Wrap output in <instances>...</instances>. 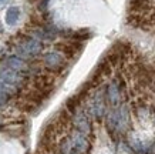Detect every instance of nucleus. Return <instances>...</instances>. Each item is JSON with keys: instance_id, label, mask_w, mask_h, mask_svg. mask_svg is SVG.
Here are the masks:
<instances>
[{"instance_id": "nucleus-1", "label": "nucleus", "mask_w": 155, "mask_h": 154, "mask_svg": "<svg viewBox=\"0 0 155 154\" xmlns=\"http://www.w3.org/2000/svg\"><path fill=\"white\" fill-rule=\"evenodd\" d=\"M41 43L37 40H27L26 43H23L21 46L17 49V54L19 56H24V57H30L34 56L41 51Z\"/></svg>"}, {"instance_id": "nucleus-2", "label": "nucleus", "mask_w": 155, "mask_h": 154, "mask_svg": "<svg viewBox=\"0 0 155 154\" xmlns=\"http://www.w3.org/2000/svg\"><path fill=\"white\" fill-rule=\"evenodd\" d=\"M71 140V147H73V150L74 151H77V153H84L85 150H87V140H85L84 134H81V133H75L73 137L70 139Z\"/></svg>"}, {"instance_id": "nucleus-3", "label": "nucleus", "mask_w": 155, "mask_h": 154, "mask_svg": "<svg viewBox=\"0 0 155 154\" xmlns=\"http://www.w3.org/2000/svg\"><path fill=\"white\" fill-rule=\"evenodd\" d=\"M74 124H75V127H77L78 133H81V134H87V133H90V123H88V120H87L85 114H83V113L75 114Z\"/></svg>"}, {"instance_id": "nucleus-4", "label": "nucleus", "mask_w": 155, "mask_h": 154, "mask_svg": "<svg viewBox=\"0 0 155 154\" xmlns=\"http://www.w3.org/2000/svg\"><path fill=\"white\" fill-rule=\"evenodd\" d=\"M63 63H64L63 56L58 54V53H48L47 56H46V64L50 69H58V67L63 66Z\"/></svg>"}, {"instance_id": "nucleus-5", "label": "nucleus", "mask_w": 155, "mask_h": 154, "mask_svg": "<svg viewBox=\"0 0 155 154\" xmlns=\"http://www.w3.org/2000/svg\"><path fill=\"white\" fill-rule=\"evenodd\" d=\"M19 16H20V10L17 7H10L7 10V13H6V22H7V24H10V26L16 24L17 20H19Z\"/></svg>"}, {"instance_id": "nucleus-6", "label": "nucleus", "mask_w": 155, "mask_h": 154, "mask_svg": "<svg viewBox=\"0 0 155 154\" xmlns=\"http://www.w3.org/2000/svg\"><path fill=\"white\" fill-rule=\"evenodd\" d=\"M108 100L113 103V104H117L118 100H120V93H118V89L114 86V84H111V86H110V89H108Z\"/></svg>"}, {"instance_id": "nucleus-7", "label": "nucleus", "mask_w": 155, "mask_h": 154, "mask_svg": "<svg viewBox=\"0 0 155 154\" xmlns=\"http://www.w3.org/2000/svg\"><path fill=\"white\" fill-rule=\"evenodd\" d=\"M7 64H9V67L12 69V70H20V69H23L24 63L20 59H17V57H12V59H9L7 60Z\"/></svg>"}, {"instance_id": "nucleus-8", "label": "nucleus", "mask_w": 155, "mask_h": 154, "mask_svg": "<svg viewBox=\"0 0 155 154\" xmlns=\"http://www.w3.org/2000/svg\"><path fill=\"white\" fill-rule=\"evenodd\" d=\"M130 6H131L132 10H142L147 9L150 6V3H148V0H132Z\"/></svg>"}, {"instance_id": "nucleus-9", "label": "nucleus", "mask_w": 155, "mask_h": 154, "mask_svg": "<svg viewBox=\"0 0 155 154\" xmlns=\"http://www.w3.org/2000/svg\"><path fill=\"white\" fill-rule=\"evenodd\" d=\"M9 94L7 93H3V91H0V106H3V104H6L7 103V100H9Z\"/></svg>"}, {"instance_id": "nucleus-10", "label": "nucleus", "mask_w": 155, "mask_h": 154, "mask_svg": "<svg viewBox=\"0 0 155 154\" xmlns=\"http://www.w3.org/2000/svg\"><path fill=\"white\" fill-rule=\"evenodd\" d=\"M9 0H0V3H7Z\"/></svg>"}, {"instance_id": "nucleus-11", "label": "nucleus", "mask_w": 155, "mask_h": 154, "mask_svg": "<svg viewBox=\"0 0 155 154\" xmlns=\"http://www.w3.org/2000/svg\"><path fill=\"white\" fill-rule=\"evenodd\" d=\"M0 32H3V27H2V24H0Z\"/></svg>"}]
</instances>
